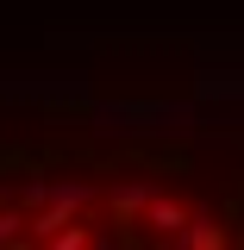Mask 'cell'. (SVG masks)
I'll return each mask as SVG.
<instances>
[{"label":"cell","instance_id":"cell-1","mask_svg":"<svg viewBox=\"0 0 244 250\" xmlns=\"http://www.w3.org/2000/svg\"><path fill=\"white\" fill-rule=\"evenodd\" d=\"M0 250H244V82L0 125Z\"/></svg>","mask_w":244,"mask_h":250}]
</instances>
